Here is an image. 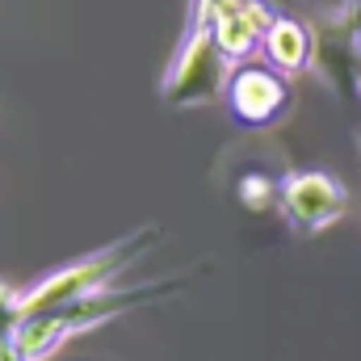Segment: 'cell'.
Instances as JSON below:
<instances>
[{
  "mask_svg": "<svg viewBox=\"0 0 361 361\" xmlns=\"http://www.w3.org/2000/svg\"><path fill=\"white\" fill-rule=\"evenodd\" d=\"M185 286V277L173 281H143V286H130V290H97L89 298H76V302H63L55 311H42V315H25L21 328H17V361H51L63 345H72L76 336L97 332L114 319H122L126 311H139L164 294H177Z\"/></svg>",
  "mask_w": 361,
  "mask_h": 361,
  "instance_id": "1",
  "label": "cell"
},
{
  "mask_svg": "<svg viewBox=\"0 0 361 361\" xmlns=\"http://www.w3.org/2000/svg\"><path fill=\"white\" fill-rule=\"evenodd\" d=\"M156 244H160V231L147 223V227L126 231L122 240L97 248L89 257H80V261L59 265L55 273L38 277L30 290H21V319H25V315L55 311V307H63V302H76V298H89L97 290H109V281H114L118 273L126 269L130 261H139L147 248H156Z\"/></svg>",
  "mask_w": 361,
  "mask_h": 361,
  "instance_id": "2",
  "label": "cell"
},
{
  "mask_svg": "<svg viewBox=\"0 0 361 361\" xmlns=\"http://www.w3.org/2000/svg\"><path fill=\"white\" fill-rule=\"evenodd\" d=\"M227 80H231V63L223 59V51L214 42V30L185 21V34H180L177 51H173V63L160 80V101L169 109H202V105H214L227 92Z\"/></svg>",
  "mask_w": 361,
  "mask_h": 361,
  "instance_id": "3",
  "label": "cell"
},
{
  "mask_svg": "<svg viewBox=\"0 0 361 361\" xmlns=\"http://www.w3.org/2000/svg\"><path fill=\"white\" fill-rule=\"evenodd\" d=\"M277 206H281L290 231L319 235V231H328L332 223L345 219L349 193H345V185L332 177V173L298 169V173H286L281 177V185H277Z\"/></svg>",
  "mask_w": 361,
  "mask_h": 361,
  "instance_id": "4",
  "label": "cell"
},
{
  "mask_svg": "<svg viewBox=\"0 0 361 361\" xmlns=\"http://www.w3.org/2000/svg\"><path fill=\"white\" fill-rule=\"evenodd\" d=\"M231 118L240 126H252V130H265L277 118H286L290 109V80L281 72H273L269 63H240L231 68V80L223 92Z\"/></svg>",
  "mask_w": 361,
  "mask_h": 361,
  "instance_id": "5",
  "label": "cell"
},
{
  "mask_svg": "<svg viewBox=\"0 0 361 361\" xmlns=\"http://www.w3.org/2000/svg\"><path fill=\"white\" fill-rule=\"evenodd\" d=\"M273 17L277 13L265 0H219V8L210 13V30H214V42H219V51L231 68L248 63L261 51Z\"/></svg>",
  "mask_w": 361,
  "mask_h": 361,
  "instance_id": "6",
  "label": "cell"
},
{
  "mask_svg": "<svg viewBox=\"0 0 361 361\" xmlns=\"http://www.w3.org/2000/svg\"><path fill=\"white\" fill-rule=\"evenodd\" d=\"M261 51H265V59H269L273 72H281V76L290 80V76H302V72L315 63L319 38H315V30H311L307 21L277 13V17L269 21V30H265Z\"/></svg>",
  "mask_w": 361,
  "mask_h": 361,
  "instance_id": "7",
  "label": "cell"
},
{
  "mask_svg": "<svg viewBox=\"0 0 361 361\" xmlns=\"http://www.w3.org/2000/svg\"><path fill=\"white\" fill-rule=\"evenodd\" d=\"M17 328H21V290L0 281V361H17Z\"/></svg>",
  "mask_w": 361,
  "mask_h": 361,
  "instance_id": "8",
  "label": "cell"
},
{
  "mask_svg": "<svg viewBox=\"0 0 361 361\" xmlns=\"http://www.w3.org/2000/svg\"><path fill=\"white\" fill-rule=\"evenodd\" d=\"M240 197H244V206L248 210H269V206H277V185H273L269 177H244L240 180Z\"/></svg>",
  "mask_w": 361,
  "mask_h": 361,
  "instance_id": "9",
  "label": "cell"
},
{
  "mask_svg": "<svg viewBox=\"0 0 361 361\" xmlns=\"http://www.w3.org/2000/svg\"><path fill=\"white\" fill-rule=\"evenodd\" d=\"M345 17H349L353 25H361V4H357V8H345Z\"/></svg>",
  "mask_w": 361,
  "mask_h": 361,
  "instance_id": "10",
  "label": "cell"
},
{
  "mask_svg": "<svg viewBox=\"0 0 361 361\" xmlns=\"http://www.w3.org/2000/svg\"><path fill=\"white\" fill-rule=\"evenodd\" d=\"M357 4H361V0H349V8H357Z\"/></svg>",
  "mask_w": 361,
  "mask_h": 361,
  "instance_id": "11",
  "label": "cell"
}]
</instances>
